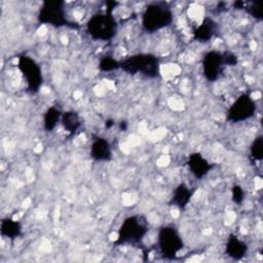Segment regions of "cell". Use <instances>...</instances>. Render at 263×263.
<instances>
[{"label":"cell","mask_w":263,"mask_h":263,"mask_svg":"<svg viewBox=\"0 0 263 263\" xmlns=\"http://www.w3.org/2000/svg\"><path fill=\"white\" fill-rule=\"evenodd\" d=\"M149 231V222L145 215L134 214L120 224L114 246H137L143 241Z\"/></svg>","instance_id":"6da1fadb"},{"label":"cell","mask_w":263,"mask_h":263,"mask_svg":"<svg viewBox=\"0 0 263 263\" xmlns=\"http://www.w3.org/2000/svg\"><path fill=\"white\" fill-rule=\"evenodd\" d=\"M119 69L129 75L140 74L150 79L160 76L159 59L150 52L135 53L120 60Z\"/></svg>","instance_id":"7a4b0ae2"},{"label":"cell","mask_w":263,"mask_h":263,"mask_svg":"<svg viewBox=\"0 0 263 263\" xmlns=\"http://www.w3.org/2000/svg\"><path fill=\"white\" fill-rule=\"evenodd\" d=\"M174 13L171 5L164 1L149 3L142 13V28L147 33H155L171 26Z\"/></svg>","instance_id":"3957f363"},{"label":"cell","mask_w":263,"mask_h":263,"mask_svg":"<svg viewBox=\"0 0 263 263\" xmlns=\"http://www.w3.org/2000/svg\"><path fill=\"white\" fill-rule=\"evenodd\" d=\"M112 9V7H109L104 12H97L86 22L85 31L92 40L107 42L116 35L118 24Z\"/></svg>","instance_id":"277c9868"},{"label":"cell","mask_w":263,"mask_h":263,"mask_svg":"<svg viewBox=\"0 0 263 263\" xmlns=\"http://www.w3.org/2000/svg\"><path fill=\"white\" fill-rule=\"evenodd\" d=\"M156 247L163 259L175 260L184 249V240L179 229L171 224L162 225L157 231Z\"/></svg>","instance_id":"5b68a950"},{"label":"cell","mask_w":263,"mask_h":263,"mask_svg":"<svg viewBox=\"0 0 263 263\" xmlns=\"http://www.w3.org/2000/svg\"><path fill=\"white\" fill-rule=\"evenodd\" d=\"M37 21L40 25H47L53 28L77 27V24L69 20L64 1H44L38 10Z\"/></svg>","instance_id":"8992f818"},{"label":"cell","mask_w":263,"mask_h":263,"mask_svg":"<svg viewBox=\"0 0 263 263\" xmlns=\"http://www.w3.org/2000/svg\"><path fill=\"white\" fill-rule=\"evenodd\" d=\"M16 67L26 82L27 90L32 95L38 93L43 84V73L37 61L30 55L22 54L17 58Z\"/></svg>","instance_id":"52a82bcc"},{"label":"cell","mask_w":263,"mask_h":263,"mask_svg":"<svg viewBox=\"0 0 263 263\" xmlns=\"http://www.w3.org/2000/svg\"><path fill=\"white\" fill-rule=\"evenodd\" d=\"M257 111V103L253 97L243 92L239 95L230 105L226 112V121L231 123H240L253 118Z\"/></svg>","instance_id":"ba28073f"},{"label":"cell","mask_w":263,"mask_h":263,"mask_svg":"<svg viewBox=\"0 0 263 263\" xmlns=\"http://www.w3.org/2000/svg\"><path fill=\"white\" fill-rule=\"evenodd\" d=\"M201 68L202 74L209 82L217 81L226 68L223 51L210 50L205 52L201 60Z\"/></svg>","instance_id":"9c48e42d"},{"label":"cell","mask_w":263,"mask_h":263,"mask_svg":"<svg viewBox=\"0 0 263 263\" xmlns=\"http://www.w3.org/2000/svg\"><path fill=\"white\" fill-rule=\"evenodd\" d=\"M90 158L98 162H109L113 158L110 142L101 136H93L89 147Z\"/></svg>","instance_id":"30bf717a"},{"label":"cell","mask_w":263,"mask_h":263,"mask_svg":"<svg viewBox=\"0 0 263 263\" xmlns=\"http://www.w3.org/2000/svg\"><path fill=\"white\" fill-rule=\"evenodd\" d=\"M187 166L190 174L197 180H202L214 168V164L210 162L200 152H193L187 158Z\"/></svg>","instance_id":"8fae6325"},{"label":"cell","mask_w":263,"mask_h":263,"mask_svg":"<svg viewBox=\"0 0 263 263\" xmlns=\"http://www.w3.org/2000/svg\"><path fill=\"white\" fill-rule=\"evenodd\" d=\"M194 192V187H191L186 183H180L174 188L168 200V204L179 210H184L191 201Z\"/></svg>","instance_id":"7c38bea8"},{"label":"cell","mask_w":263,"mask_h":263,"mask_svg":"<svg viewBox=\"0 0 263 263\" xmlns=\"http://www.w3.org/2000/svg\"><path fill=\"white\" fill-rule=\"evenodd\" d=\"M219 32V26L217 22L211 16H205L201 23L194 29L193 38L198 42H209Z\"/></svg>","instance_id":"4fadbf2b"},{"label":"cell","mask_w":263,"mask_h":263,"mask_svg":"<svg viewBox=\"0 0 263 263\" xmlns=\"http://www.w3.org/2000/svg\"><path fill=\"white\" fill-rule=\"evenodd\" d=\"M224 251L225 254L232 260H241L248 254L249 246L237 235L230 234L227 237Z\"/></svg>","instance_id":"5bb4252c"},{"label":"cell","mask_w":263,"mask_h":263,"mask_svg":"<svg viewBox=\"0 0 263 263\" xmlns=\"http://www.w3.org/2000/svg\"><path fill=\"white\" fill-rule=\"evenodd\" d=\"M23 226L18 220L3 218L0 222V234L8 239H15L22 235Z\"/></svg>","instance_id":"9a60e30c"},{"label":"cell","mask_w":263,"mask_h":263,"mask_svg":"<svg viewBox=\"0 0 263 263\" xmlns=\"http://www.w3.org/2000/svg\"><path fill=\"white\" fill-rule=\"evenodd\" d=\"M61 124H62L63 128L69 135L73 136L80 128V126H81V119H80L79 114L76 111L69 110V111L63 112L62 118H61Z\"/></svg>","instance_id":"2e32d148"},{"label":"cell","mask_w":263,"mask_h":263,"mask_svg":"<svg viewBox=\"0 0 263 263\" xmlns=\"http://www.w3.org/2000/svg\"><path fill=\"white\" fill-rule=\"evenodd\" d=\"M62 114H63V111L57 106L48 107L44 112L43 118H42L44 130L52 132L58 126V124L61 123Z\"/></svg>","instance_id":"e0dca14e"},{"label":"cell","mask_w":263,"mask_h":263,"mask_svg":"<svg viewBox=\"0 0 263 263\" xmlns=\"http://www.w3.org/2000/svg\"><path fill=\"white\" fill-rule=\"evenodd\" d=\"M250 158L253 162L261 161L263 158V137L257 136L250 145Z\"/></svg>","instance_id":"ac0fdd59"},{"label":"cell","mask_w":263,"mask_h":263,"mask_svg":"<svg viewBox=\"0 0 263 263\" xmlns=\"http://www.w3.org/2000/svg\"><path fill=\"white\" fill-rule=\"evenodd\" d=\"M99 69L102 72H113L119 69V61L111 55L103 57L99 62Z\"/></svg>","instance_id":"d6986e66"},{"label":"cell","mask_w":263,"mask_h":263,"mask_svg":"<svg viewBox=\"0 0 263 263\" xmlns=\"http://www.w3.org/2000/svg\"><path fill=\"white\" fill-rule=\"evenodd\" d=\"M242 7L241 9H245L246 12L251 15L252 17H254L255 20H258V21H261L262 20V8L260 6L259 3H256V2H242L241 3Z\"/></svg>","instance_id":"ffe728a7"},{"label":"cell","mask_w":263,"mask_h":263,"mask_svg":"<svg viewBox=\"0 0 263 263\" xmlns=\"http://www.w3.org/2000/svg\"><path fill=\"white\" fill-rule=\"evenodd\" d=\"M231 198H232L233 202L236 203V204L242 203V201L245 200V190L240 185L236 184L232 187V189H231Z\"/></svg>","instance_id":"44dd1931"},{"label":"cell","mask_w":263,"mask_h":263,"mask_svg":"<svg viewBox=\"0 0 263 263\" xmlns=\"http://www.w3.org/2000/svg\"><path fill=\"white\" fill-rule=\"evenodd\" d=\"M223 57H224V62H225L226 67H234L238 64V58L232 51L224 50L223 51Z\"/></svg>","instance_id":"7402d4cb"}]
</instances>
